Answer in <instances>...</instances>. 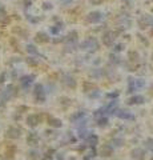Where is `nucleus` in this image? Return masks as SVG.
Returning a JSON list of instances; mask_svg holds the SVG:
<instances>
[{
    "label": "nucleus",
    "mask_w": 153,
    "mask_h": 160,
    "mask_svg": "<svg viewBox=\"0 0 153 160\" xmlns=\"http://www.w3.org/2000/svg\"><path fill=\"white\" fill-rule=\"evenodd\" d=\"M80 48L83 51H96L99 49V42L94 38H89L80 44Z\"/></svg>",
    "instance_id": "nucleus-1"
},
{
    "label": "nucleus",
    "mask_w": 153,
    "mask_h": 160,
    "mask_svg": "<svg viewBox=\"0 0 153 160\" xmlns=\"http://www.w3.org/2000/svg\"><path fill=\"white\" fill-rule=\"evenodd\" d=\"M34 96L37 103H44L45 101V91L43 84H36L34 89Z\"/></svg>",
    "instance_id": "nucleus-2"
},
{
    "label": "nucleus",
    "mask_w": 153,
    "mask_h": 160,
    "mask_svg": "<svg viewBox=\"0 0 153 160\" xmlns=\"http://www.w3.org/2000/svg\"><path fill=\"white\" fill-rule=\"evenodd\" d=\"M145 85V80L143 79H129L128 92H134V91L141 89Z\"/></svg>",
    "instance_id": "nucleus-3"
},
{
    "label": "nucleus",
    "mask_w": 153,
    "mask_h": 160,
    "mask_svg": "<svg viewBox=\"0 0 153 160\" xmlns=\"http://www.w3.org/2000/svg\"><path fill=\"white\" fill-rule=\"evenodd\" d=\"M104 15L101 12H99V11H93V12L88 13V16H87V20L89 21V23L92 24H96V23H100L101 20H103Z\"/></svg>",
    "instance_id": "nucleus-4"
},
{
    "label": "nucleus",
    "mask_w": 153,
    "mask_h": 160,
    "mask_svg": "<svg viewBox=\"0 0 153 160\" xmlns=\"http://www.w3.org/2000/svg\"><path fill=\"white\" fill-rule=\"evenodd\" d=\"M13 95H15V87H13L12 84H9V85H7L4 88V91L2 92V100L3 101H8Z\"/></svg>",
    "instance_id": "nucleus-5"
},
{
    "label": "nucleus",
    "mask_w": 153,
    "mask_h": 160,
    "mask_svg": "<svg viewBox=\"0 0 153 160\" xmlns=\"http://www.w3.org/2000/svg\"><path fill=\"white\" fill-rule=\"evenodd\" d=\"M5 136L9 137V139H19L21 136V129L19 127H9L5 132Z\"/></svg>",
    "instance_id": "nucleus-6"
},
{
    "label": "nucleus",
    "mask_w": 153,
    "mask_h": 160,
    "mask_svg": "<svg viewBox=\"0 0 153 160\" xmlns=\"http://www.w3.org/2000/svg\"><path fill=\"white\" fill-rule=\"evenodd\" d=\"M115 34L112 31H107L105 34L103 35V43L107 47H111V45H113V43H115Z\"/></svg>",
    "instance_id": "nucleus-7"
},
{
    "label": "nucleus",
    "mask_w": 153,
    "mask_h": 160,
    "mask_svg": "<svg viewBox=\"0 0 153 160\" xmlns=\"http://www.w3.org/2000/svg\"><path fill=\"white\" fill-rule=\"evenodd\" d=\"M34 80H35V75H24L23 78L20 79L21 87H23L24 89H28L30 88V85L34 83Z\"/></svg>",
    "instance_id": "nucleus-8"
},
{
    "label": "nucleus",
    "mask_w": 153,
    "mask_h": 160,
    "mask_svg": "<svg viewBox=\"0 0 153 160\" xmlns=\"http://www.w3.org/2000/svg\"><path fill=\"white\" fill-rule=\"evenodd\" d=\"M138 25L141 28H145L148 25H153V17L148 16V15H144V16H140L138 17Z\"/></svg>",
    "instance_id": "nucleus-9"
},
{
    "label": "nucleus",
    "mask_w": 153,
    "mask_h": 160,
    "mask_svg": "<svg viewBox=\"0 0 153 160\" xmlns=\"http://www.w3.org/2000/svg\"><path fill=\"white\" fill-rule=\"evenodd\" d=\"M27 124L32 127V128H35V127H37L40 124V116L39 115H35V114H32V115H28V118H27Z\"/></svg>",
    "instance_id": "nucleus-10"
},
{
    "label": "nucleus",
    "mask_w": 153,
    "mask_h": 160,
    "mask_svg": "<svg viewBox=\"0 0 153 160\" xmlns=\"http://www.w3.org/2000/svg\"><path fill=\"white\" fill-rule=\"evenodd\" d=\"M27 143L28 145H37L39 144V136H37V133L36 132H31V133H28V137H27Z\"/></svg>",
    "instance_id": "nucleus-11"
},
{
    "label": "nucleus",
    "mask_w": 153,
    "mask_h": 160,
    "mask_svg": "<svg viewBox=\"0 0 153 160\" xmlns=\"http://www.w3.org/2000/svg\"><path fill=\"white\" fill-rule=\"evenodd\" d=\"M113 150L115 148L111 144H105L101 147V155L105 156V158H109L111 155H113Z\"/></svg>",
    "instance_id": "nucleus-12"
},
{
    "label": "nucleus",
    "mask_w": 153,
    "mask_h": 160,
    "mask_svg": "<svg viewBox=\"0 0 153 160\" xmlns=\"http://www.w3.org/2000/svg\"><path fill=\"white\" fill-rule=\"evenodd\" d=\"M77 38H79L77 32H76V31H71L68 34L67 39H65V42H67V44H75V43L77 42Z\"/></svg>",
    "instance_id": "nucleus-13"
},
{
    "label": "nucleus",
    "mask_w": 153,
    "mask_h": 160,
    "mask_svg": "<svg viewBox=\"0 0 153 160\" xmlns=\"http://www.w3.org/2000/svg\"><path fill=\"white\" fill-rule=\"evenodd\" d=\"M64 83L67 84V87H69V88H76V80H75L73 76L65 75L64 76Z\"/></svg>",
    "instance_id": "nucleus-14"
},
{
    "label": "nucleus",
    "mask_w": 153,
    "mask_h": 160,
    "mask_svg": "<svg viewBox=\"0 0 153 160\" xmlns=\"http://www.w3.org/2000/svg\"><path fill=\"white\" fill-rule=\"evenodd\" d=\"M116 115H117L120 119H124V120H132V119H134V116L130 114L129 111H117V112H116Z\"/></svg>",
    "instance_id": "nucleus-15"
},
{
    "label": "nucleus",
    "mask_w": 153,
    "mask_h": 160,
    "mask_svg": "<svg viewBox=\"0 0 153 160\" xmlns=\"http://www.w3.org/2000/svg\"><path fill=\"white\" fill-rule=\"evenodd\" d=\"M144 156H145V152H144V150H141V148H136V150L132 151V158L133 159L143 160Z\"/></svg>",
    "instance_id": "nucleus-16"
},
{
    "label": "nucleus",
    "mask_w": 153,
    "mask_h": 160,
    "mask_svg": "<svg viewBox=\"0 0 153 160\" xmlns=\"http://www.w3.org/2000/svg\"><path fill=\"white\" fill-rule=\"evenodd\" d=\"M85 116V112L84 111H77L76 114H73L71 116V122L72 123H77L79 120H81V118H84Z\"/></svg>",
    "instance_id": "nucleus-17"
},
{
    "label": "nucleus",
    "mask_w": 153,
    "mask_h": 160,
    "mask_svg": "<svg viewBox=\"0 0 153 160\" xmlns=\"http://www.w3.org/2000/svg\"><path fill=\"white\" fill-rule=\"evenodd\" d=\"M87 143H88L91 147H94V145H96L97 143H99V137H97L96 135H93V133H91V135L87 137Z\"/></svg>",
    "instance_id": "nucleus-18"
},
{
    "label": "nucleus",
    "mask_w": 153,
    "mask_h": 160,
    "mask_svg": "<svg viewBox=\"0 0 153 160\" xmlns=\"http://www.w3.org/2000/svg\"><path fill=\"white\" fill-rule=\"evenodd\" d=\"M48 123L51 127H55V128H60L61 125H63V123H61L60 119H56V118H49L48 119Z\"/></svg>",
    "instance_id": "nucleus-19"
},
{
    "label": "nucleus",
    "mask_w": 153,
    "mask_h": 160,
    "mask_svg": "<svg viewBox=\"0 0 153 160\" xmlns=\"http://www.w3.org/2000/svg\"><path fill=\"white\" fill-rule=\"evenodd\" d=\"M141 103H144V97L141 95H134L129 99V104H141Z\"/></svg>",
    "instance_id": "nucleus-20"
},
{
    "label": "nucleus",
    "mask_w": 153,
    "mask_h": 160,
    "mask_svg": "<svg viewBox=\"0 0 153 160\" xmlns=\"http://www.w3.org/2000/svg\"><path fill=\"white\" fill-rule=\"evenodd\" d=\"M36 40L40 42V43H45V42H48L49 40V38L44 34V32H39V34L36 35Z\"/></svg>",
    "instance_id": "nucleus-21"
},
{
    "label": "nucleus",
    "mask_w": 153,
    "mask_h": 160,
    "mask_svg": "<svg viewBox=\"0 0 153 160\" xmlns=\"http://www.w3.org/2000/svg\"><path fill=\"white\" fill-rule=\"evenodd\" d=\"M107 124H108V118H107V116L97 118V125H99V127H105Z\"/></svg>",
    "instance_id": "nucleus-22"
},
{
    "label": "nucleus",
    "mask_w": 153,
    "mask_h": 160,
    "mask_svg": "<svg viewBox=\"0 0 153 160\" xmlns=\"http://www.w3.org/2000/svg\"><path fill=\"white\" fill-rule=\"evenodd\" d=\"M145 147H147V150H149L153 154V139L152 137H149V139L145 140Z\"/></svg>",
    "instance_id": "nucleus-23"
},
{
    "label": "nucleus",
    "mask_w": 153,
    "mask_h": 160,
    "mask_svg": "<svg viewBox=\"0 0 153 160\" xmlns=\"http://www.w3.org/2000/svg\"><path fill=\"white\" fill-rule=\"evenodd\" d=\"M94 156H96V151H94L93 148H92V150H91V151H88V152H87V154H85V156H84V160H89V159L94 158Z\"/></svg>",
    "instance_id": "nucleus-24"
},
{
    "label": "nucleus",
    "mask_w": 153,
    "mask_h": 160,
    "mask_svg": "<svg viewBox=\"0 0 153 160\" xmlns=\"http://www.w3.org/2000/svg\"><path fill=\"white\" fill-rule=\"evenodd\" d=\"M89 135H91V133H89L85 128H81V129H80V133H79L80 137H83V139H87V137H88Z\"/></svg>",
    "instance_id": "nucleus-25"
},
{
    "label": "nucleus",
    "mask_w": 153,
    "mask_h": 160,
    "mask_svg": "<svg viewBox=\"0 0 153 160\" xmlns=\"http://www.w3.org/2000/svg\"><path fill=\"white\" fill-rule=\"evenodd\" d=\"M112 147H121V145H123V139H113V140H112Z\"/></svg>",
    "instance_id": "nucleus-26"
},
{
    "label": "nucleus",
    "mask_w": 153,
    "mask_h": 160,
    "mask_svg": "<svg viewBox=\"0 0 153 160\" xmlns=\"http://www.w3.org/2000/svg\"><path fill=\"white\" fill-rule=\"evenodd\" d=\"M27 51H28L30 53H32V55H39V51L36 49L34 45H31V44H30V45H27Z\"/></svg>",
    "instance_id": "nucleus-27"
},
{
    "label": "nucleus",
    "mask_w": 153,
    "mask_h": 160,
    "mask_svg": "<svg viewBox=\"0 0 153 160\" xmlns=\"http://www.w3.org/2000/svg\"><path fill=\"white\" fill-rule=\"evenodd\" d=\"M30 158L31 159H39V152L37 151H35V150H32V151H30Z\"/></svg>",
    "instance_id": "nucleus-28"
},
{
    "label": "nucleus",
    "mask_w": 153,
    "mask_h": 160,
    "mask_svg": "<svg viewBox=\"0 0 153 160\" xmlns=\"http://www.w3.org/2000/svg\"><path fill=\"white\" fill-rule=\"evenodd\" d=\"M60 28H61V27H53V28H51V32H52V34H59V32H60Z\"/></svg>",
    "instance_id": "nucleus-29"
},
{
    "label": "nucleus",
    "mask_w": 153,
    "mask_h": 160,
    "mask_svg": "<svg viewBox=\"0 0 153 160\" xmlns=\"http://www.w3.org/2000/svg\"><path fill=\"white\" fill-rule=\"evenodd\" d=\"M123 47H124L123 44H116L115 45V51H116V52H120V51L123 49Z\"/></svg>",
    "instance_id": "nucleus-30"
},
{
    "label": "nucleus",
    "mask_w": 153,
    "mask_h": 160,
    "mask_svg": "<svg viewBox=\"0 0 153 160\" xmlns=\"http://www.w3.org/2000/svg\"><path fill=\"white\" fill-rule=\"evenodd\" d=\"M4 80H5V74H0V84L4 83Z\"/></svg>",
    "instance_id": "nucleus-31"
},
{
    "label": "nucleus",
    "mask_w": 153,
    "mask_h": 160,
    "mask_svg": "<svg viewBox=\"0 0 153 160\" xmlns=\"http://www.w3.org/2000/svg\"><path fill=\"white\" fill-rule=\"evenodd\" d=\"M43 160H52V156L49 155V152H48V154H47V155L44 156V158H43Z\"/></svg>",
    "instance_id": "nucleus-32"
},
{
    "label": "nucleus",
    "mask_w": 153,
    "mask_h": 160,
    "mask_svg": "<svg viewBox=\"0 0 153 160\" xmlns=\"http://www.w3.org/2000/svg\"><path fill=\"white\" fill-rule=\"evenodd\" d=\"M108 96H109V97H115V99H116V97L119 96V93H117V92H115V93H108Z\"/></svg>",
    "instance_id": "nucleus-33"
},
{
    "label": "nucleus",
    "mask_w": 153,
    "mask_h": 160,
    "mask_svg": "<svg viewBox=\"0 0 153 160\" xmlns=\"http://www.w3.org/2000/svg\"><path fill=\"white\" fill-rule=\"evenodd\" d=\"M101 2H103V0H91V3H92V4H100Z\"/></svg>",
    "instance_id": "nucleus-34"
},
{
    "label": "nucleus",
    "mask_w": 153,
    "mask_h": 160,
    "mask_svg": "<svg viewBox=\"0 0 153 160\" xmlns=\"http://www.w3.org/2000/svg\"><path fill=\"white\" fill-rule=\"evenodd\" d=\"M61 2H64V3H69V2H72V0H61Z\"/></svg>",
    "instance_id": "nucleus-35"
},
{
    "label": "nucleus",
    "mask_w": 153,
    "mask_h": 160,
    "mask_svg": "<svg viewBox=\"0 0 153 160\" xmlns=\"http://www.w3.org/2000/svg\"><path fill=\"white\" fill-rule=\"evenodd\" d=\"M151 35L153 36V27H152V30H151Z\"/></svg>",
    "instance_id": "nucleus-36"
}]
</instances>
